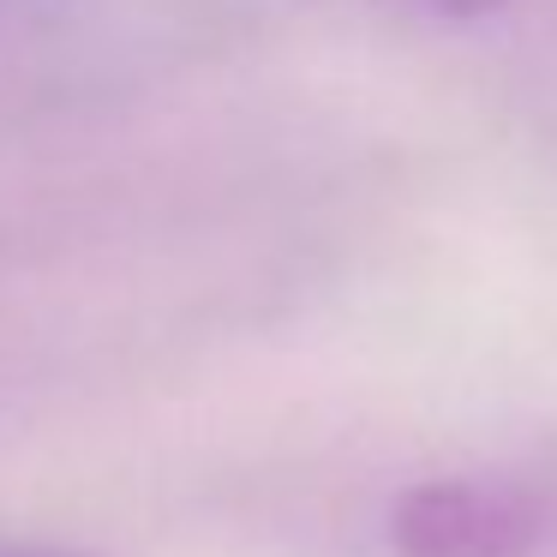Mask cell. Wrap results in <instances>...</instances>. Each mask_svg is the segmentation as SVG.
Wrapping results in <instances>:
<instances>
[{"label": "cell", "mask_w": 557, "mask_h": 557, "mask_svg": "<svg viewBox=\"0 0 557 557\" xmlns=\"http://www.w3.org/2000/svg\"><path fill=\"white\" fill-rule=\"evenodd\" d=\"M533 540H540L533 504L497 485H420L396 509L401 557H528Z\"/></svg>", "instance_id": "cell-1"}, {"label": "cell", "mask_w": 557, "mask_h": 557, "mask_svg": "<svg viewBox=\"0 0 557 557\" xmlns=\"http://www.w3.org/2000/svg\"><path fill=\"white\" fill-rule=\"evenodd\" d=\"M432 7H449V13H480V7H492V0H432Z\"/></svg>", "instance_id": "cell-2"}]
</instances>
